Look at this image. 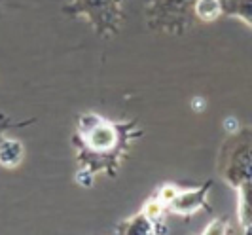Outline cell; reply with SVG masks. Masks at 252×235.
<instances>
[{
  "mask_svg": "<svg viewBox=\"0 0 252 235\" xmlns=\"http://www.w3.org/2000/svg\"><path fill=\"white\" fill-rule=\"evenodd\" d=\"M80 136H82V142L88 148L89 156H99V158L110 156L112 160L120 158V144L127 142L126 131H122L120 125L106 124L104 120Z\"/></svg>",
  "mask_w": 252,
  "mask_h": 235,
  "instance_id": "6da1fadb",
  "label": "cell"
},
{
  "mask_svg": "<svg viewBox=\"0 0 252 235\" xmlns=\"http://www.w3.org/2000/svg\"><path fill=\"white\" fill-rule=\"evenodd\" d=\"M211 184H207L205 188L199 190H186V192H178V196L171 203L169 209L177 214H191L197 209H201L205 205V196H207V188Z\"/></svg>",
  "mask_w": 252,
  "mask_h": 235,
  "instance_id": "7a4b0ae2",
  "label": "cell"
},
{
  "mask_svg": "<svg viewBox=\"0 0 252 235\" xmlns=\"http://www.w3.org/2000/svg\"><path fill=\"white\" fill-rule=\"evenodd\" d=\"M222 12L239 15L252 25V0H222Z\"/></svg>",
  "mask_w": 252,
  "mask_h": 235,
  "instance_id": "3957f363",
  "label": "cell"
},
{
  "mask_svg": "<svg viewBox=\"0 0 252 235\" xmlns=\"http://www.w3.org/2000/svg\"><path fill=\"white\" fill-rule=\"evenodd\" d=\"M23 148L17 140H2L0 142V163L12 167L15 163H19L21 160Z\"/></svg>",
  "mask_w": 252,
  "mask_h": 235,
  "instance_id": "277c9868",
  "label": "cell"
},
{
  "mask_svg": "<svg viewBox=\"0 0 252 235\" xmlns=\"http://www.w3.org/2000/svg\"><path fill=\"white\" fill-rule=\"evenodd\" d=\"M241 220L243 224H252V180H243L241 184Z\"/></svg>",
  "mask_w": 252,
  "mask_h": 235,
  "instance_id": "5b68a950",
  "label": "cell"
},
{
  "mask_svg": "<svg viewBox=\"0 0 252 235\" xmlns=\"http://www.w3.org/2000/svg\"><path fill=\"white\" fill-rule=\"evenodd\" d=\"M195 13L201 21H213L222 13V2L220 0H197Z\"/></svg>",
  "mask_w": 252,
  "mask_h": 235,
  "instance_id": "8992f818",
  "label": "cell"
},
{
  "mask_svg": "<svg viewBox=\"0 0 252 235\" xmlns=\"http://www.w3.org/2000/svg\"><path fill=\"white\" fill-rule=\"evenodd\" d=\"M124 232L127 234H150L152 232V220L144 214V212H140L137 218H133V220H129L126 228H122Z\"/></svg>",
  "mask_w": 252,
  "mask_h": 235,
  "instance_id": "52a82bcc",
  "label": "cell"
},
{
  "mask_svg": "<svg viewBox=\"0 0 252 235\" xmlns=\"http://www.w3.org/2000/svg\"><path fill=\"white\" fill-rule=\"evenodd\" d=\"M178 192H180V190H178L177 186H171V184H169V186H163V188L159 190V194H158V199H159V201L163 203L165 207H169V203H171L173 199L177 198Z\"/></svg>",
  "mask_w": 252,
  "mask_h": 235,
  "instance_id": "ba28073f",
  "label": "cell"
},
{
  "mask_svg": "<svg viewBox=\"0 0 252 235\" xmlns=\"http://www.w3.org/2000/svg\"><path fill=\"white\" fill-rule=\"evenodd\" d=\"M6 125H8V122H6L4 118H0V135H2V131L6 129ZM0 142H2V140H0Z\"/></svg>",
  "mask_w": 252,
  "mask_h": 235,
  "instance_id": "9c48e42d",
  "label": "cell"
}]
</instances>
